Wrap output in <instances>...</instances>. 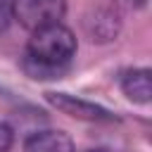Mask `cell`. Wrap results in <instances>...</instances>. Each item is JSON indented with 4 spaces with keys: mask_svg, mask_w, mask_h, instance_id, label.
<instances>
[{
    "mask_svg": "<svg viewBox=\"0 0 152 152\" xmlns=\"http://www.w3.org/2000/svg\"><path fill=\"white\" fill-rule=\"evenodd\" d=\"M74 55H76V36L71 33V28H66L62 21L50 24L38 31H31L21 69L33 81L62 78L69 71Z\"/></svg>",
    "mask_w": 152,
    "mask_h": 152,
    "instance_id": "6da1fadb",
    "label": "cell"
},
{
    "mask_svg": "<svg viewBox=\"0 0 152 152\" xmlns=\"http://www.w3.org/2000/svg\"><path fill=\"white\" fill-rule=\"evenodd\" d=\"M66 12V0H12V17L28 31L59 24Z\"/></svg>",
    "mask_w": 152,
    "mask_h": 152,
    "instance_id": "7a4b0ae2",
    "label": "cell"
},
{
    "mask_svg": "<svg viewBox=\"0 0 152 152\" xmlns=\"http://www.w3.org/2000/svg\"><path fill=\"white\" fill-rule=\"evenodd\" d=\"M45 100H48L55 109H59V112L78 119V121H116V116H114L107 107L95 104V102H90V100H83V97H78V95L55 93V90H52V93H45Z\"/></svg>",
    "mask_w": 152,
    "mask_h": 152,
    "instance_id": "3957f363",
    "label": "cell"
},
{
    "mask_svg": "<svg viewBox=\"0 0 152 152\" xmlns=\"http://www.w3.org/2000/svg\"><path fill=\"white\" fill-rule=\"evenodd\" d=\"M119 86L131 102L147 104L152 100V78H150V69H145V66L142 69H126L119 78Z\"/></svg>",
    "mask_w": 152,
    "mask_h": 152,
    "instance_id": "277c9868",
    "label": "cell"
},
{
    "mask_svg": "<svg viewBox=\"0 0 152 152\" xmlns=\"http://www.w3.org/2000/svg\"><path fill=\"white\" fill-rule=\"evenodd\" d=\"M24 152H74V142L64 131L45 128L24 140Z\"/></svg>",
    "mask_w": 152,
    "mask_h": 152,
    "instance_id": "5b68a950",
    "label": "cell"
},
{
    "mask_svg": "<svg viewBox=\"0 0 152 152\" xmlns=\"http://www.w3.org/2000/svg\"><path fill=\"white\" fill-rule=\"evenodd\" d=\"M14 145V128L7 121H0V152H10Z\"/></svg>",
    "mask_w": 152,
    "mask_h": 152,
    "instance_id": "8992f818",
    "label": "cell"
},
{
    "mask_svg": "<svg viewBox=\"0 0 152 152\" xmlns=\"http://www.w3.org/2000/svg\"><path fill=\"white\" fill-rule=\"evenodd\" d=\"M12 19H14L12 17V2L10 0H0V33L10 26Z\"/></svg>",
    "mask_w": 152,
    "mask_h": 152,
    "instance_id": "52a82bcc",
    "label": "cell"
},
{
    "mask_svg": "<svg viewBox=\"0 0 152 152\" xmlns=\"http://www.w3.org/2000/svg\"><path fill=\"white\" fill-rule=\"evenodd\" d=\"M116 7H124V10H142L147 7V0H112Z\"/></svg>",
    "mask_w": 152,
    "mask_h": 152,
    "instance_id": "ba28073f",
    "label": "cell"
},
{
    "mask_svg": "<svg viewBox=\"0 0 152 152\" xmlns=\"http://www.w3.org/2000/svg\"><path fill=\"white\" fill-rule=\"evenodd\" d=\"M86 152H112V150H107V147H93V150H86Z\"/></svg>",
    "mask_w": 152,
    "mask_h": 152,
    "instance_id": "9c48e42d",
    "label": "cell"
}]
</instances>
